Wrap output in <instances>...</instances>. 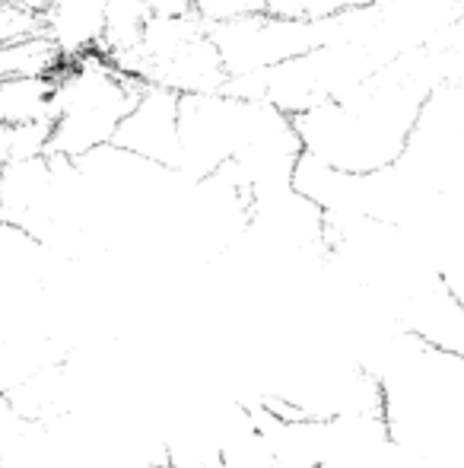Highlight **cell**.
I'll list each match as a JSON object with an SVG mask.
<instances>
[{"label":"cell","mask_w":464,"mask_h":468,"mask_svg":"<svg viewBox=\"0 0 464 468\" xmlns=\"http://www.w3.org/2000/svg\"><path fill=\"white\" fill-rule=\"evenodd\" d=\"M178 105L181 96L163 87H147L137 105L121 121L115 147L124 153L156 163V166H178Z\"/></svg>","instance_id":"3957f363"},{"label":"cell","mask_w":464,"mask_h":468,"mask_svg":"<svg viewBox=\"0 0 464 468\" xmlns=\"http://www.w3.org/2000/svg\"><path fill=\"white\" fill-rule=\"evenodd\" d=\"M426 57L407 51L360 87L293 118L302 153L344 175H375L398 166L417 134L426 99Z\"/></svg>","instance_id":"6da1fadb"},{"label":"cell","mask_w":464,"mask_h":468,"mask_svg":"<svg viewBox=\"0 0 464 468\" xmlns=\"http://www.w3.org/2000/svg\"><path fill=\"white\" fill-rule=\"evenodd\" d=\"M143 89V83L121 73L99 51L64 61L51 77V131L45 153L83 159L99 147H109Z\"/></svg>","instance_id":"7a4b0ae2"}]
</instances>
